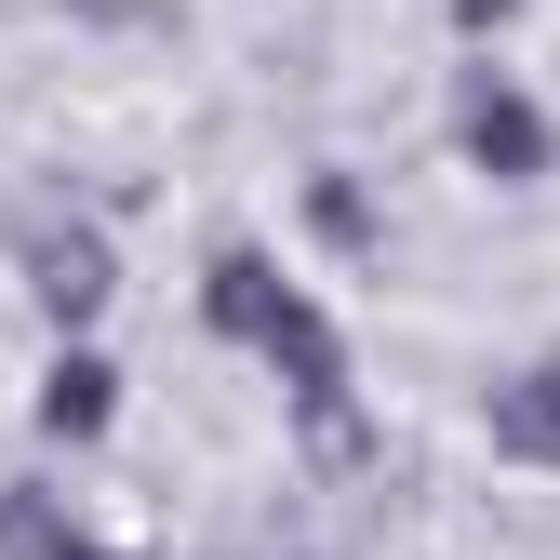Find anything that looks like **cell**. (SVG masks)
<instances>
[{
  "label": "cell",
  "instance_id": "cell-1",
  "mask_svg": "<svg viewBox=\"0 0 560 560\" xmlns=\"http://www.w3.org/2000/svg\"><path fill=\"white\" fill-rule=\"evenodd\" d=\"M200 307H214V334L267 347V361L294 374V400H307V413H334V400H347V347H334V320H320V307H307L267 254H214V294H200Z\"/></svg>",
  "mask_w": 560,
  "mask_h": 560
},
{
  "label": "cell",
  "instance_id": "cell-2",
  "mask_svg": "<svg viewBox=\"0 0 560 560\" xmlns=\"http://www.w3.org/2000/svg\"><path fill=\"white\" fill-rule=\"evenodd\" d=\"M454 133H467V161H480V174H508V187H534V174H547V107H534L521 81H494V67H467Z\"/></svg>",
  "mask_w": 560,
  "mask_h": 560
},
{
  "label": "cell",
  "instance_id": "cell-3",
  "mask_svg": "<svg viewBox=\"0 0 560 560\" xmlns=\"http://www.w3.org/2000/svg\"><path fill=\"white\" fill-rule=\"evenodd\" d=\"M107 413H120V374L94 361V347H67V361L40 374V428L54 441H107Z\"/></svg>",
  "mask_w": 560,
  "mask_h": 560
},
{
  "label": "cell",
  "instance_id": "cell-4",
  "mask_svg": "<svg viewBox=\"0 0 560 560\" xmlns=\"http://www.w3.org/2000/svg\"><path fill=\"white\" fill-rule=\"evenodd\" d=\"M40 307H54V320H94V307H107V241H94V228L40 241Z\"/></svg>",
  "mask_w": 560,
  "mask_h": 560
},
{
  "label": "cell",
  "instance_id": "cell-5",
  "mask_svg": "<svg viewBox=\"0 0 560 560\" xmlns=\"http://www.w3.org/2000/svg\"><path fill=\"white\" fill-rule=\"evenodd\" d=\"M494 441L508 454H560V361H534L521 387H494Z\"/></svg>",
  "mask_w": 560,
  "mask_h": 560
},
{
  "label": "cell",
  "instance_id": "cell-6",
  "mask_svg": "<svg viewBox=\"0 0 560 560\" xmlns=\"http://www.w3.org/2000/svg\"><path fill=\"white\" fill-rule=\"evenodd\" d=\"M521 14V0H454V27H508Z\"/></svg>",
  "mask_w": 560,
  "mask_h": 560
},
{
  "label": "cell",
  "instance_id": "cell-7",
  "mask_svg": "<svg viewBox=\"0 0 560 560\" xmlns=\"http://www.w3.org/2000/svg\"><path fill=\"white\" fill-rule=\"evenodd\" d=\"M54 560H120V547H94V534H54Z\"/></svg>",
  "mask_w": 560,
  "mask_h": 560
}]
</instances>
